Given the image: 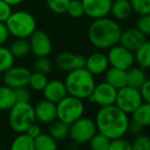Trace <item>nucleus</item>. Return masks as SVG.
Here are the masks:
<instances>
[{
  "mask_svg": "<svg viewBox=\"0 0 150 150\" xmlns=\"http://www.w3.org/2000/svg\"><path fill=\"white\" fill-rule=\"evenodd\" d=\"M47 81H48L47 75L41 74V73H38V72H33V73L31 72L28 86H30L31 90L35 91V92H42V90L46 86Z\"/></svg>",
  "mask_w": 150,
  "mask_h": 150,
  "instance_id": "obj_31",
  "label": "nucleus"
},
{
  "mask_svg": "<svg viewBox=\"0 0 150 150\" xmlns=\"http://www.w3.org/2000/svg\"><path fill=\"white\" fill-rule=\"evenodd\" d=\"M84 15L93 20L108 17L112 0H81Z\"/></svg>",
  "mask_w": 150,
  "mask_h": 150,
  "instance_id": "obj_13",
  "label": "nucleus"
},
{
  "mask_svg": "<svg viewBox=\"0 0 150 150\" xmlns=\"http://www.w3.org/2000/svg\"><path fill=\"white\" fill-rule=\"evenodd\" d=\"M125 74H127V86L138 90L148 79L145 70L140 68L139 66H132L131 68L125 70Z\"/></svg>",
  "mask_w": 150,
  "mask_h": 150,
  "instance_id": "obj_21",
  "label": "nucleus"
},
{
  "mask_svg": "<svg viewBox=\"0 0 150 150\" xmlns=\"http://www.w3.org/2000/svg\"><path fill=\"white\" fill-rule=\"evenodd\" d=\"M117 90L106 81L96 83L92 94L88 96L86 100L90 103L98 105L99 107H105L113 105L116 99Z\"/></svg>",
  "mask_w": 150,
  "mask_h": 150,
  "instance_id": "obj_10",
  "label": "nucleus"
},
{
  "mask_svg": "<svg viewBox=\"0 0 150 150\" xmlns=\"http://www.w3.org/2000/svg\"><path fill=\"white\" fill-rule=\"evenodd\" d=\"M109 150H132L131 142L123 137L110 140Z\"/></svg>",
  "mask_w": 150,
  "mask_h": 150,
  "instance_id": "obj_37",
  "label": "nucleus"
},
{
  "mask_svg": "<svg viewBox=\"0 0 150 150\" xmlns=\"http://www.w3.org/2000/svg\"><path fill=\"white\" fill-rule=\"evenodd\" d=\"M133 13L131 3L129 0H112L110 7V15L116 21L127 20Z\"/></svg>",
  "mask_w": 150,
  "mask_h": 150,
  "instance_id": "obj_19",
  "label": "nucleus"
},
{
  "mask_svg": "<svg viewBox=\"0 0 150 150\" xmlns=\"http://www.w3.org/2000/svg\"><path fill=\"white\" fill-rule=\"evenodd\" d=\"M107 58H108L109 66L121 70H127L135 64L134 52L119 43L109 48Z\"/></svg>",
  "mask_w": 150,
  "mask_h": 150,
  "instance_id": "obj_9",
  "label": "nucleus"
},
{
  "mask_svg": "<svg viewBox=\"0 0 150 150\" xmlns=\"http://www.w3.org/2000/svg\"><path fill=\"white\" fill-rule=\"evenodd\" d=\"M121 31L116 20L104 17L93 20L88 29V38L92 45L98 50H109L118 43Z\"/></svg>",
  "mask_w": 150,
  "mask_h": 150,
  "instance_id": "obj_2",
  "label": "nucleus"
},
{
  "mask_svg": "<svg viewBox=\"0 0 150 150\" xmlns=\"http://www.w3.org/2000/svg\"><path fill=\"white\" fill-rule=\"evenodd\" d=\"M35 121L34 108L30 102H16L8 110V125L18 134L25 133Z\"/></svg>",
  "mask_w": 150,
  "mask_h": 150,
  "instance_id": "obj_5",
  "label": "nucleus"
},
{
  "mask_svg": "<svg viewBox=\"0 0 150 150\" xmlns=\"http://www.w3.org/2000/svg\"><path fill=\"white\" fill-rule=\"evenodd\" d=\"M5 2H7L9 5H11V6H15V5H19L21 4L22 2H23L24 0H4Z\"/></svg>",
  "mask_w": 150,
  "mask_h": 150,
  "instance_id": "obj_45",
  "label": "nucleus"
},
{
  "mask_svg": "<svg viewBox=\"0 0 150 150\" xmlns=\"http://www.w3.org/2000/svg\"><path fill=\"white\" fill-rule=\"evenodd\" d=\"M9 35L16 38H29L37 29V23L33 15L26 11H13L5 22Z\"/></svg>",
  "mask_w": 150,
  "mask_h": 150,
  "instance_id": "obj_4",
  "label": "nucleus"
},
{
  "mask_svg": "<svg viewBox=\"0 0 150 150\" xmlns=\"http://www.w3.org/2000/svg\"><path fill=\"white\" fill-rule=\"evenodd\" d=\"M0 149H1V144H0Z\"/></svg>",
  "mask_w": 150,
  "mask_h": 150,
  "instance_id": "obj_46",
  "label": "nucleus"
},
{
  "mask_svg": "<svg viewBox=\"0 0 150 150\" xmlns=\"http://www.w3.org/2000/svg\"><path fill=\"white\" fill-rule=\"evenodd\" d=\"M129 121V114L120 110L115 104L100 107L95 117L98 132L110 140L125 137L127 133Z\"/></svg>",
  "mask_w": 150,
  "mask_h": 150,
  "instance_id": "obj_1",
  "label": "nucleus"
},
{
  "mask_svg": "<svg viewBox=\"0 0 150 150\" xmlns=\"http://www.w3.org/2000/svg\"><path fill=\"white\" fill-rule=\"evenodd\" d=\"M134 59L137 66L140 68L146 69L149 68L150 66V42L146 41L143 45H141L139 48L134 52Z\"/></svg>",
  "mask_w": 150,
  "mask_h": 150,
  "instance_id": "obj_23",
  "label": "nucleus"
},
{
  "mask_svg": "<svg viewBox=\"0 0 150 150\" xmlns=\"http://www.w3.org/2000/svg\"><path fill=\"white\" fill-rule=\"evenodd\" d=\"M56 106L57 118L68 125H71L76 119L83 116L84 109H86L83 100H80L70 95H67L62 100L59 101Z\"/></svg>",
  "mask_w": 150,
  "mask_h": 150,
  "instance_id": "obj_6",
  "label": "nucleus"
},
{
  "mask_svg": "<svg viewBox=\"0 0 150 150\" xmlns=\"http://www.w3.org/2000/svg\"><path fill=\"white\" fill-rule=\"evenodd\" d=\"M8 37L9 32L6 28V25H5V23L0 22V45H3L8 40Z\"/></svg>",
  "mask_w": 150,
  "mask_h": 150,
  "instance_id": "obj_44",
  "label": "nucleus"
},
{
  "mask_svg": "<svg viewBox=\"0 0 150 150\" xmlns=\"http://www.w3.org/2000/svg\"><path fill=\"white\" fill-rule=\"evenodd\" d=\"M13 150H34V139L27 133H20L11 145Z\"/></svg>",
  "mask_w": 150,
  "mask_h": 150,
  "instance_id": "obj_28",
  "label": "nucleus"
},
{
  "mask_svg": "<svg viewBox=\"0 0 150 150\" xmlns=\"http://www.w3.org/2000/svg\"><path fill=\"white\" fill-rule=\"evenodd\" d=\"M132 114V119L140 125H142L144 127H149L150 125V104L147 102H143L140 106H138Z\"/></svg>",
  "mask_w": 150,
  "mask_h": 150,
  "instance_id": "obj_25",
  "label": "nucleus"
},
{
  "mask_svg": "<svg viewBox=\"0 0 150 150\" xmlns=\"http://www.w3.org/2000/svg\"><path fill=\"white\" fill-rule=\"evenodd\" d=\"M144 101L142 100L141 94L138 88L125 86L117 90L114 104L127 114H131Z\"/></svg>",
  "mask_w": 150,
  "mask_h": 150,
  "instance_id": "obj_8",
  "label": "nucleus"
},
{
  "mask_svg": "<svg viewBox=\"0 0 150 150\" xmlns=\"http://www.w3.org/2000/svg\"><path fill=\"white\" fill-rule=\"evenodd\" d=\"M35 118L39 122L48 125L54 119H57V106L56 103H52L46 99L39 100L33 106Z\"/></svg>",
  "mask_w": 150,
  "mask_h": 150,
  "instance_id": "obj_16",
  "label": "nucleus"
},
{
  "mask_svg": "<svg viewBox=\"0 0 150 150\" xmlns=\"http://www.w3.org/2000/svg\"><path fill=\"white\" fill-rule=\"evenodd\" d=\"M64 82L68 95L80 100H86L96 86L95 76L84 67L67 72Z\"/></svg>",
  "mask_w": 150,
  "mask_h": 150,
  "instance_id": "obj_3",
  "label": "nucleus"
},
{
  "mask_svg": "<svg viewBox=\"0 0 150 150\" xmlns=\"http://www.w3.org/2000/svg\"><path fill=\"white\" fill-rule=\"evenodd\" d=\"M146 41H147V36L145 34L142 33L137 28H129L125 31H121L118 43L134 52Z\"/></svg>",
  "mask_w": 150,
  "mask_h": 150,
  "instance_id": "obj_15",
  "label": "nucleus"
},
{
  "mask_svg": "<svg viewBox=\"0 0 150 150\" xmlns=\"http://www.w3.org/2000/svg\"><path fill=\"white\" fill-rule=\"evenodd\" d=\"M25 133H27L31 138L35 139L36 137H38V136L42 133V129H41V127H40L39 125H37L36 122H34L33 125H31L29 127H28V129L25 132Z\"/></svg>",
  "mask_w": 150,
  "mask_h": 150,
  "instance_id": "obj_43",
  "label": "nucleus"
},
{
  "mask_svg": "<svg viewBox=\"0 0 150 150\" xmlns=\"http://www.w3.org/2000/svg\"><path fill=\"white\" fill-rule=\"evenodd\" d=\"M144 127L142 125H140L139 122L133 120V119H129V125H127V133H131L133 136H136L138 134L143 133Z\"/></svg>",
  "mask_w": 150,
  "mask_h": 150,
  "instance_id": "obj_42",
  "label": "nucleus"
},
{
  "mask_svg": "<svg viewBox=\"0 0 150 150\" xmlns=\"http://www.w3.org/2000/svg\"><path fill=\"white\" fill-rule=\"evenodd\" d=\"M42 93H43L44 99L56 104L68 95L65 82L60 79L48 80L46 86L42 90Z\"/></svg>",
  "mask_w": 150,
  "mask_h": 150,
  "instance_id": "obj_17",
  "label": "nucleus"
},
{
  "mask_svg": "<svg viewBox=\"0 0 150 150\" xmlns=\"http://www.w3.org/2000/svg\"><path fill=\"white\" fill-rule=\"evenodd\" d=\"M88 146L93 150H109L110 139L103 134L97 132L88 141Z\"/></svg>",
  "mask_w": 150,
  "mask_h": 150,
  "instance_id": "obj_30",
  "label": "nucleus"
},
{
  "mask_svg": "<svg viewBox=\"0 0 150 150\" xmlns=\"http://www.w3.org/2000/svg\"><path fill=\"white\" fill-rule=\"evenodd\" d=\"M132 149L135 150H149L150 149V138L147 135L141 133L134 136L133 141L131 142Z\"/></svg>",
  "mask_w": 150,
  "mask_h": 150,
  "instance_id": "obj_32",
  "label": "nucleus"
},
{
  "mask_svg": "<svg viewBox=\"0 0 150 150\" xmlns=\"http://www.w3.org/2000/svg\"><path fill=\"white\" fill-rule=\"evenodd\" d=\"M16 102L15 90L5 84L0 86V111H8Z\"/></svg>",
  "mask_w": 150,
  "mask_h": 150,
  "instance_id": "obj_24",
  "label": "nucleus"
},
{
  "mask_svg": "<svg viewBox=\"0 0 150 150\" xmlns=\"http://www.w3.org/2000/svg\"><path fill=\"white\" fill-rule=\"evenodd\" d=\"M136 28L139 29L146 36L150 34V15H142L137 20Z\"/></svg>",
  "mask_w": 150,
  "mask_h": 150,
  "instance_id": "obj_38",
  "label": "nucleus"
},
{
  "mask_svg": "<svg viewBox=\"0 0 150 150\" xmlns=\"http://www.w3.org/2000/svg\"><path fill=\"white\" fill-rule=\"evenodd\" d=\"M66 13L70 17L75 18V19L81 18L84 15L83 5H82L81 0H70Z\"/></svg>",
  "mask_w": 150,
  "mask_h": 150,
  "instance_id": "obj_36",
  "label": "nucleus"
},
{
  "mask_svg": "<svg viewBox=\"0 0 150 150\" xmlns=\"http://www.w3.org/2000/svg\"><path fill=\"white\" fill-rule=\"evenodd\" d=\"M11 13H13V6L5 2L4 0H0V22L5 23Z\"/></svg>",
  "mask_w": 150,
  "mask_h": 150,
  "instance_id": "obj_40",
  "label": "nucleus"
},
{
  "mask_svg": "<svg viewBox=\"0 0 150 150\" xmlns=\"http://www.w3.org/2000/svg\"><path fill=\"white\" fill-rule=\"evenodd\" d=\"M58 141L48 133H41L34 139V150H56Z\"/></svg>",
  "mask_w": 150,
  "mask_h": 150,
  "instance_id": "obj_26",
  "label": "nucleus"
},
{
  "mask_svg": "<svg viewBox=\"0 0 150 150\" xmlns=\"http://www.w3.org/2000/svg\"><path fill=\"white\" fill-rule=\"evenodd\" d=\"M15 65V58L8 47L0 45V74L8 70L11 66Z\"/></svg>",
  "mask_w": 150,
  "mask_h": 150,
  "instance_id": "obj_29",
  "label": "nucleus"
},
{
  "mask_svg": "<svg viewBox=\"0 0 150 150\" xmlns=\"http://www.w3.org/2000/svg\"><path fill=\"white\" fill-rule=\"evenodd\" d=\"M34 72L41 73V74H50L52 70V64L47 57H40L37 58L33 65Z\"/></svg>",
  "mask_w": 150,
  "mask_h": 150,
  "instance_id": "obj_33",
  "label": "nucleus"
},
{
  "mask_svg": "<svg viewBox=\"0 0 150 150\" xmlns=\"http://www.w3.org/2000/svg\"><path fill=\"white\" fill-rule=\"evenodd\" d=\"M17 102H30L31 100V91L27 86H22L15 90Z\"/></svg>",
  "mask_w": 150,
  "mask_h": 150,
  "instance_id": "obj_39",
  "label": "nucleus"
},
{
  "mask_svg": "<svg viewBox=\"0 0 150 150\" xmlns=\"http://www.w3.org/2000/svg\"><path fill=\"white\" fill-rule=\"evenodd\" d=\"M30 52L36 58L47 57L52 50V43L47 33L42 30L36 29L29 37Z\"/></svg>",
  "mask_w": 150,
  "mask_h": 150,
  "instance_id": "obj_11",
  "label": "nucleus"
},
{
  "mask_svg": "<svg viewBox=\"0 0 150 150\" xmlns=\"http://www.w3.org/2000/svg\"><path fill=\"white\" fill-rule=\"evenodd\" d=\"M47 133L57 141H61L68 137L69 135V125L60 119H54L50 123H48Z\"/></svg>",
  "mask_w": 150,
  "mask_h": 150,
  "instance_id": "obj_22",
  "label": "nucleus"
},
{
  "mask_svg": "<svg viewBox=\"0 0 150 150\" xmlns=\"http://www.w3.org/2000/svg\"><path fill=\"white\" fill-rule=\"evenodd\" d=\"M98 132L95 119L81 116L69 125V137L76 145L88 144L92 137Z\"/></svg>",
  "mask_w": 150,
  "mask_h": 150,
  "instance_id": "obj_7",
  "label": "nucleus"
},
{
  "mask_svg": "<svg viewBox=\"0 0 150 150\" xmlns=\"http://www.w3.org/2000/svg\"><path fill=\"white\" fill-rule=\"evenodd\" d=\"M56 65L60 70L70 72L75 69L83 68L86 65V57L71 52H63L57 56Z\"/></svg>",
  "mask_w": 150,
  "mask_h": 150,
  "instance_id": "obj_14",
  "label": "nucleus"
},
{
  "mask_svg": "<svg viewBox=\"0 0 150 150\" xmlns=\"http://www.w3.org/2000/svg\"><path fill=\"white\" fill-rule=\"evenodd\" d=\"M109 62L107 54L103 52H94L86 58L84 68L90 71L93 75H101L109 68Z\"/></svg>",
  "mask_w": 150,
  "mask_h": 150,
  "instance_id": "obj_18",
  "label": "nucleus"
},
{
  "mask_svg": "<svg viewBox=\"0 0 150 150\" xmlns=\"http://www.w3.org/2000/svg\"><path fill=\"white\" fill-rule=\"evenodd\" d=\"M9 50L15 59H22L28 56L30 54V44L28 38H17L11 43Z\"/></svg>",
  "mask_w": 150,
  "mask_h": 150,
  "instance_id": "obj_27",
  "label": "nucleus"
},
{
  "mask_svg": "<svg viewBox=\"0 0 150 150\" xmlns=\"http://www.w3.org/2000/svg\"><path fill=\"white\" fill-rule=\"evenodd\" d=\"M105 81L116 90L127 86V74L125 70H121L114 67H109L105 71Z\"/></svg>",
  "mask_w": 150,
  "mask_h": 150,
  "instance_id": "obj_20",
  "label": "nucleus"
},
{
  "mask_svg": "<svg viewBox=\"0 0 150 150\" xmlns=\"http://www.w3.org/2000/svg\"><path fill=\"white\" fill-rule=\"evenodd\" d=\"M133 13L137 15H150V0H129Z\"/></svg>",
  "mask_w": 150,
  "mask_h": 150,
  "instance_id": "obj_34",
  "label": "nucleus"
},
{
  "mask_svg": "<svg viewBox=\"0 0 150 150\" xmlns=\"http://www.w3.org/2000/svg\"><path fill=\"white\" fill-rule=\"evenodd\" d=\"M139 92L141 94L142 100L144 102H150V81L149 79H147L139 88Z\"/></svg>",
  "mask_w": 150,
  "mask_h": 150,
  "instance_id": "obj_41",
  "label": "nucleus"
},
{
  "mask_svg": "<svg viewBox=\"0 0 150 150\" xmlns=\"http://www.w3.org/2000/svg\"><path fill=\"white\" fill-rule=\"evenodd\" d=\"M31 71L24 66H11L3 73V82L9 88H16L28 86Z\"/></svg>",
  "mask_w": 150,
  "mask_h": 150,
  "instance_id": "obj_12",
  "label": "nucleus"
},
{
  "mask_svg": "<svg viewBox=\"0 0 150 150\" xmlns=\"http://www.w3.org/2000/svg\"><path fill=\"white\" fill-rule=\"evenodd\" d=\"M70 0H46L48 9L57 15H62L67 11Z\"/></svg>",
  "mask_w": 150,
  "mask_h": 150,
  "instance_id": "obj_35",
  "label": "nucleus"
}]
</instances>
